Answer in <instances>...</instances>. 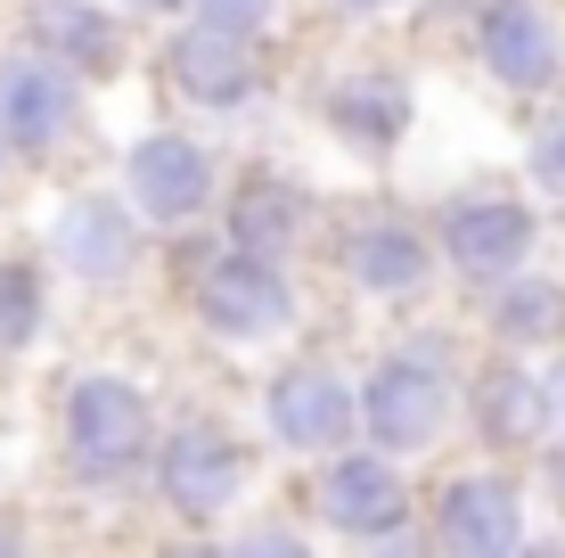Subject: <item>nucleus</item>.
Masks as SVG:
<instances>
[{
    "label": "nucleus",
    "instance_id": "f257e3e1",
    "mask_svg": "<svg viewBox=\"0 0 565 558\" xmlns=\"http://www.w3.org/2000/svg\"><path fill=\"white\" fill-rule=\"evenodd\" d=\"M66 444L83 476H131L156 444L148 428V394L124 387V378H74L66 394Z\"/></svg>",
    "mask_w": 565,
    "mask_h": 558
},
{
    "label": "nucleus",
    "instance_id": "f03ea898",
    "mask_svg": "<svg viewBox=\"0 0 565 558\" xmlns=\"http://www.w3.org/2000/svg\"><path fill=\"white\" fill-rule=\"evenodd\" d=\"M443 411H451V378H443L435 354L377 361V378H369V394H361V419H369V435H377L385 452H426L443 435Z\"/></svg>",
    "mask_w": 565,
    "mask_h": 558
},
{
    "label": "nucleus",
    "instance_id": "7ed1b4c3",
    "mask_svg": "<svg viewBox=\"0 0 565 558\" xmlns=\"http://www.w3.org/2000/svg\"><path fill=\"white\" fill-rule=\"evenodd\" d=\"M198 313H205V329L255 345V337H279L287 320H296V296H287V280H279V263H270V255L238 246V255H222L198 280Z\"/></svg>",
    "mask_w": 565,
    "mask_h": 558
},
{
    "label": "nucleus",
    "instance_id": "20e7f679",
    "mask_svg": "<svg viewBox=\"0 0 565 558\" xmlns=\"http://www.w3.org/2000/svg\"><path fill=\"white\" fill-rule=\"evenodd\" d=\"M238 476H246V460L222 428H181L164 444V460H156V485H164V502L181 517H222L238 502Z\"/></svg>",
    "mask_w": 565,
    "mask_h": 558
},
{
    "label": "nucleus",
    "instance_id": "39448f33",
    "mask_svg": "<svg viewBox=\"0 0 565 558\" xmlns=\"http://www.w3.org/2000/svg\"><path fill=\"white\" fill-rule=\"evenodd\" d=\"M320 517L337 534H361V543H385V534H402V517H411V485L394 476V460L361 452V460H337L320 485Z\"/></svg>",
    "mask_w": 565,
    "mask_h": 558
},
{
    "label": "nucleus",
    "instance_id": "423d86ee",
    "mask_svg": "<svg viewBox=\"0 0 565 558\" xmlns=\"http://www.w3.org/2000/svg\"><path fill=\"white\" fill-rule=\"evenodd\" d=\"M124 181H131V198H140L156 222H189L213 198V157L198 140H181V131H156V140L131 148Z\"/></svg>",
    "mask_w": 565,
    "mask_h": 558
},
{
    "label": "nucleus",
    "instance_id": "0eeeda50",
    "mask_svg": "<svg viewBox=\"0 0 565 558\" xmlns=\"http://www.w3.org/2000/svg\"><path fill=\"white\" fill-rule=\"evenodd\" d=\"M443 246H451L459 272L500 280V272H516V263L533 255V214H524L516 198H459L451 214H443Z\"/></svg>",
    "mask_w": 565,
    "mask_h": 558
},
{
    "label": "nucleus",
    "instance_id": "6e6552de",
    "mask_svg": "<svg viewBox=\"0 0 565 558\" xmlns=\"http://www.w3.org/2000/svg\"><path fill=\"white\" fill-rule=\"evenodd\" d=\"M270 428H279V444L337 452V444H353L361 402L344 394V378H337V370H287L279 387H270Z\"/></svg>",
    "mask_w": 565,
    "mask_h": 558
},
{
    "label": "nucleus",
    "instance_id": "1a4fd4ad",
    "mask_svg": "<svg viewBox=\"0 0 565 558\" xmlns=\"http://www.w3.org/2000/svg\"><path fill=\"white\" fill-rule=\"evenodd\" d=\"M0 124H9V148H57L74 124V83L50 66V57H9L0 66Z\"/></svg>",
    "mask_w": 565,
    "mask_h": 558
},
{
    "label": "nucleus",
    "instance_id": "9d476101",
    "mask_svg": "<svg viewBox=\"0 0 565 558\" xmlns=\"http://www.w3.org/2000/svg\"><path fill=\"white\" fill-rule=\"evenodd\" d=\"M483 66H492L509 91H541L565 66L557 25L533 9V0H492V9H483Z\"/></svg>",
    "mask_w": 565,
    "mask_h": 558
},
{
    "label": "nucleus",
    "instance_id": "9b49d317",
    "mask_svg": "<svg viewBox=\"0 0 565 558\" xmlns=\"http://www.w3.org/2000/svg\"><path fill=\"white\" fill-rule=\"evenodd\" d=\"M172 83L198 107H238L246 91H255V50H246V33H222V25L198 17V25L172 42Z\"/></svg>",
    "mask_w": 565,
    "mask_h": 558
},
{
    "label": "nucleus",
    "instance_id": "f8f14e48",
    "mask_svg": "<svg viewBox=\"0 0 565 558\" xmlns=\"http://www.w3.org/2000/svg\"><path fill=\"white\" fill-rule=\"evenodd\" d=\"M435 526H443L451 550H516L524 543V502L500 476H459V485H443Z\"/></svg>",
    "mask_w": 565,
    "mask_h": 558
},
{
    "label": "nucleus",
    "instance_id": "ddd939ff",
    "mask_svg": "<svg viewBox=\"0 0 565 558\" xmlns=\"http://www.w3.org/2000/svg\"><path fill=\"white\" fill-rule=\"evenodd\" d=\"M50 246H57V263H66L74 280H124L140 239H131V214H124V206L83 198V206H66V214H57Z\"/></svg>",
    "mask_w": 565,
    "mask_h": 558
},
{
    "label": "nucleus",
    "instance_id": "4468645a",
    "mask_svg": "<svg viewBox=\"0 0 565 558\" xmlns=\"http://www.w3.org/2000/svg\"><path fill=\"white\" fill-rule=\"evenodd\" d=\"M328 115H337L344 140H361V148H394L402 131H411V91H402L394 74H353V83L328 91Z\"/></svg>",
    "mask_w": 565,
    "mask_h": 558
},
{
    "label": "nucleus",
    "instance_id": "2eb2a0df",
    "mask_svg": "<svg viewBox=\"0 0 565 558\" xmlns=\"http://www.w3.org/2000/svg\"><path fill=\"white\" fill-rule=\"evenodd\" d=\"M33 33H42L66 66H83V74H115V57H124L115 25L99 9H83V0H33Z\"/></svg>",
    "mask_w": 565,
    "mask_h": 558
},
{
    "label": "nucleus",
    "instance_id": "dca6fc26",
    "mask_svg": "<svg viewBox=\"0 0 565 558\" xmlns=\"http://www.w3.org/2000/svg\"><path fill=\"white\" fill-rule=\"evenodd\" d=\"M353 280L369 287V296H411V287L426 280V239L402 222H369L353 239Z\"/></svg>",
    "mask_w": 565,
    "mask_h": 558
},
{
    "label": "nucleus",
    "instance_id": "f3484780",
    "mask_svg": "<svg viewBox=\"0 0 565 558\" xmlns=\"http://www.w3.org/2000/svg\"><path fill=\"white\" fill-rule=\"evenodd\" d=\"M296 230H303V198L287 181H255L238 206H230V239L255 246V255H270V263L296 246Z\"/></svg>",
    "mask_w": 565,
    "mask_h": 558
},
{
    "label": "nucleus",
    "instance_id": "a211bd4d",
    "mask_svg": "<svg viewBox=\"0 0 565 558\" xmlns=\"http://www.w3.org/2000/svg\"><path fill=\"white\" fill-rule=\"evenodd\" d=\"M541 428H550L541 378H524V370H492L483 378V435H492V444H533Z\"/></svg>",
    "mask_w": 565,
    "mask_h": 558
},
{
    "label": "nucleus",
    "instance_id": "6ab92c4d",
    "mask_svg": "<svg viewBox=\"0 0 565 558\" xmlns=\"http://www.w3.org/2000/svg\"><path fill=\"white\" fill-rule=\"evenodd\" d=\"M492 329L509 337V345H541V337L565 329V296H557L550 280H516L509 296L492 304Z\"/></svg>",
    "mask_w": 565,
    "mask_h": 558
},
{
    "label": "nucleus",
    "instance_id": "aec40b11",
    "mask_svg": "<svg viewBox=\"0 0 565 558\" xmlns=\"http://www.w3.org/2000/svg\"><path fill=\"white\" fill-rule=\"evenodd\" d=\"M33 329H42V280L25 263H0V354H17Z\"/></svg>",
    "mask_w": 565,
    "mask_h": 558
},
{
    "label": "nucleus",
    "instance_id": "412c9836",
    "mask_svg": "<svg viewBox=\"0 0 565 558\" xmlns=\"http://www.w3.org/2000/svg\"><path fill=\"white\" fill-rule=\"evenodd\" d=\"M270 9H279V0H198V17H205V25H222V33H263Z\"/></svg>",
    "mask_w": 565,
    "mask_h": 558
},
{
    "label": "nucleus",
    "instance_id": "4be33fe9",
    "mask_svg": "<svg viewBox=\"0 0 565 558\" xmlns=\"http://www.w3.org/2000/svg\"><path fill=\"white\" fill-rule=\"evenodd\" d=\"M533 181L550 189V198H565V115H550L533 140Z\"/></svg>",
    "mask_w": 565,
    "mask_h": 558
},
{
    "label": "nucleus",
    "instance_id": "5701e85b",
    "mask_svg": "<svg viewBox=\"0 0 565 558\" xmlns=\"http://www.w3.org/2000/svg\"><path fill=\"white\" fill-rule=\"evenodd\" d=\"M238 550H303V543H296V534H279V526H263V534H246Z\"/></svg>",
    "mask_w": 565,
    "mask_h": 558
},
{
    "label": "nucleus",
    "instance_id": "b1692460",
    "mask_svg": "<svg viewBox=\"0 0 565 558\" xmlns=\"http://www.w3.org/2000/svg\"><path fill=\"white\" fill-rule=\"evenodd\" d=\"M337 9H394V0H337Z\"/></svg>",
    "mask_w": 565,
    "mask_h": 558
},
{
    "label": "nucleus",
    "instance_id": "393cba45",
    "mask_svg": "<svg viewBox=\"0 0 565 558\" xmlns=\"http://www.w3.org/2000/svg\"><path fill=\"white\" fill-rule=\"evenodd\" d=\"M443 9H492V0H443Z\"/></svg>",
    "mask_w": 565,
    "mask_h": 558
},
{
    "label": "nucleus",
    "instance_id": "a878e982",
    "mask_svg": "<svg viewBox=\"0 0 565 558\" xmlns=\"http://www.w3.org/2000/svg\"><path fill=\"white\" fill-rule=\"evenodd\" d=\"M131 9H172V0H131Z\"/></svg>",
    "mask_w": 565,
    "mask_h": 558
},
{
    "label": "nucleus",
    "instance_id": "bb28decb",
    "mask_svg": "<svg viewBox=\"0 0 565 558\" xmlns=\"http://www.w3.org/2000/svg\"><path fill=\"white\" fill-rule=\"evenodd\" d=\"M0 550H17V534H0Z\"/></svg>",
    "mask_w": 565,
    "mask_h": 558
},
{
    "label": "nucleus",
    "instance_id": "cd10ccee",
    "mask_svg": "<svg viewBox=\"0 0 565 558\" xmlns=\"http://www.w3.org/2000/svg\"><path fill=\"white\" fill-rule=\"evenodd\" d=\"M557 402H565V370H557Z\"/></svg>",
    "mask_w": 565,
    "mask_h": 558
},
{
    "label": "nucleus",
    "instance_id": "c85d7f7f",
    "mask_svg": "<svg viewBox=\"0 0 565 558\" xmlns=\"http://www.w3.org/2000/svg\"><path fill=\"white\" fill-rule=\"evenodd\" d=\"M0 148H9V124H0Z\"/></svg>",
    "mask_w": 565,
    "mask_h": 558
}]
</instances>
